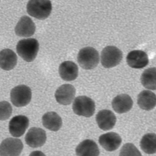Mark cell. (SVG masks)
I'll list each match as a JSON object with an SVG mask.
<instances>
[{"instance_id": "obj_1", "label": "cell", "mask_w": 156, "mask_h": 156, "mask_svg": "<svg viewBox=\"0 0 156 156\" xmlns=\"http://www.w3.org/2000/svg\"><path fill=\"white\" fill-rule=\"evenodd\" d=\"M39 44L35 38L20 40L17 45V51L19 56L27 62L34 60L37 56Z\"/></svg>"}, {"instance_id": "obj_2", "label": "cell", "mask_w": 156, "mask_h": 156, "mask_svg": "<svg viewBox=\"0 0 156 156\" xmlns=\"http://www.w3.org/2000/svg\"><path fill=\"white\" fill-rule=\"evenodd\" d=\"M52 4L49 0H31L28 2L27 12L31 16L39 20H44L50 16Z\"/></svg>"}, {"instance_id": "obj_3", "label": "cell", "mask_w": 156, "mask_h": 156, "mask_svg": "<svg viewBox=\"0 0 156 156\" xmlns=\"http://www.w3.org/2000/svg\"><path fill=\"white\" fill-rule=\"evenodd\" d=\"M77 60L80 67L84 69H94L99 62L98 52L91 47L83 48L78 53Z\"/></svg>"}, {"instance_id": "obj_4", "label": "cell", "mask_w": 156, "mask_h": 156, "mask_svg": "<svg viewBox=\"0 0 156 156\" xmlns=\"http://www.w3.org/2000/svg\"><path fill=\"white\" fill-rule=\"evenodd\" d=\"M72 108L75 114L88 118L95 113V105L94 100L90 98L85 96H79L75 99Z\"/></svg>"}, {"instance_id": "obj_5", "label": "cell", "mask_w": 156, "mask_h": 156, "mask_svg": "<svg viewBox=\"0 0 156 156\" xmlns=\"http://www.w3.org/2000/svg\"><path fill=\"white\" fill-rule=\"evenodd\" d=\"M32 99L31 89L24 85L14 87L10 92V100L16 107L21 108L29 104Z\"/></svg>"}, {"instance_id": "obj_6", "label": "cell", "mask_w": 156, "mask_h": 156, "mask_svg": "<svg viewBox=\"0 0 156 156\" xmlns=\"http://www.w3.org/2000/svg\"><path fill=\"white\" fill-rule=\"evenodd\" d=\"M122 59V51L116 46H106L101 52V64L105 68L116 67L121 63Z\"/></svg>"}, {"instance_id": "obj_7", "label": "cell", "mask_w": 156, "mask_h": 156, "mask_svg": "<svg viewBox=\"0 0 156 156\" xmlns=\"http://www.w3.org/2000/svg\"><path fill=\"white\" fill-rule=\"evenodd\" d=\"M23 149V143L20 140L6 138L0 144V156H19Z\"/></svg>"}, {"instance_id": "obj_8", "label": "cell", "mask_w": 156, "mask_h": 156, "mask_svg": "<svg viewBox=\"0 0 156 156\" xmlns=\"http://www.w3.org/2000/svg\"><path fill=\"white\" fill-rule=\"evenodd\" d=\"M29 125V120L25 116L18 115L14 116L9 121V133L13 137H20L24 134Z\"/></svg>"}, {"instance_id": "obj_9", "label": "cell", "mask_w": 156, "mask_h": 156, "mask_svg": "<svg viewBox=\"0 0 156 156\" xmlns=\"http://www.w3.org/2000/svg\"><path fill=\"white\" fill-rule=\"evenodd\" d=\"M26 144L32 148H38L43 146L46 140V133L40 128L33 127L26 134Z\"/></svg>"}, {"instance_id": "obj_10", "label": "cell", "mask_w": 156, "mask_h": 156, "mask_svg": "<svg viewBox=\"0 0 156 156\" xmlns=\"http://www.w3.org/2000/svg\"><path fill=\"white\" fill-rule=\"evenodd\" d=\"M76 95V89L72 85L65 84L56 90V101L62 105H69L73 102Z\"/></svg>"}, {"instance_id": "obj_11", "label": "cell", "mask_w": 156, "mask_h": 156, "mask_svg": "<svg viewBox=\"0 0 156 156\" xmlns=\"http://www.w3.org/2000/svg\"><path fill=\"white\" fill-rule=\"evenodd\" d=\"M116 121L115 115L111 110H100L96 116V121L99 128L104 131L112 129L115 126Z\"/></svg>"}, {"instance_id": "obj_12", "label": "cell", "mask_w": 156, "mask_h": 156, "mask_svg": "<svg viewBox=\"0 0 156 156\" xmlns=\"http://www.w3.org/2000/svg\"><path fill=\"white\" fill-rule=\"evenodd\" d=\"M99 143L106 151H115L120 146L122 140L119 134L114 132H110L100 136Z\"/></svg>"}, {"instance_id": "obj_13", "label": "cell", "mask_w": 156, "mask_h": 156, "mask_svg": "<svg viewBox=\"0 0 156 156\" xmlns=\"http://www.w3.org/2000/svg\"><path fill=\"white\" fill-rule=\"evenodd\" d=\"M36 26L29 17L23 16L21 17L15 28L17 36L20 37H30L34 34Z\"/></svg>"}, {"instance_id": "obj_14", "label": "cell", "mask_w": 156, "mask_h": 156, "mask_svg": "<svg viewBox=\"0 0 156 156\" xmlns=\"http://www.w3.org/2000/svg\"><path fill=\"white\" fill-rule=\"evenodd\" d=\"M127 62L131 68L136 69H142L148 64V56L144 51L133 50L127 55Z\"/></svg>"}, {"instance_id": "obj_15", "label": "cell", "mask_w": 156, "mask_h": 156, "mask_svg": "<svg viewBox=\"0 0 156 156\" xmlns=\"http://www.w3.org/2000/svg\"><path fill=\"white\" fill-rule=\"evenodd\" d=\"M133 104V101L131 97L124 94L117 96L112 101L113 108L119 114L129 112L132 108Z\"/></svg>"}, {"instance_id": "obj_16", "label": "cell", "mask_w": 156, "mask_h": 156, "mask_svg": "<svg viewBox=\"0 0 156 156\" xmlns=\"http://www.w3.org/2000/svg\"><path fill=\"white\" fill-rule=\"evenodd\" d=\"M79 69L77 65L72 61H65L61 64L59 67V73L63 80H74L78 76Z\"/></svg>"}, {"instance_id": "obj_17", "label": "cell", "mask_w": 156, "mask_h": 156, "mask_svg": "<svg viewBox=\"0 0 156 156\" xmlns=\"http://www.w3.org/2000/svg\"><path fill=\"white\" fill-rule=\"evenodd\" d=\"M76 153L77 156H99L100 151L94 141L86 140L78 145Z\"/></svg>"}, {"instance_id": "obj_18", "label": "cell", "mask_w": 156, "mask_h": 156, "mask_svg": "<svg viewBox=\"0 0 156 156\" xmlns=\"http://www.w3.org/2000/svg\"><path fill=\"white\" fill-rule=\"evenodd\" d=\"M17 62L16 53L9 49H5L0 52V68L5 70L14 69Z\"/></svg>"}, {"instance_id": "obj_19", "label": "cell", "mask_w": 156, "mask_h": 156, "mask_svg": "<svg viewBox=\"0 0 156 156\" xmlns=\"http://www.w3.org/2000/svg\"><path fill=\"white\" fill-rule=\"evenodd\" d=\"M137 104L143 110H152L156 105V95L151 91L144 90L138 95Z\"/></svg>"}, {"instance_id": "obj_20", "label": "cell", "mask_w": 156, "mask_h": 156, "mask_svg": "<svg viewBox=\"0 0 156 156\" xmlns=\"http://www.w3.org/2000/svg\"><path fill=\"white\" fill-rule=\"evenodd\" d=\"M43 125L45 128L53 132H57L62 125V120L60 116L55 112H48L42 117Z\"/></svg>"}, {"instance_id": "obj_21", "label": "cell", "mask_w": 156, "mask_h": 156, "mask_svg": "<svg viewBox=\"0 0 156 156\" xmlns=\"http://www.w3.org/2000/svg\"><path fill=\"white\" fill-rule=\"evenodd\" d=\"M141 82L145 88L156 90V68L145 70L141 76Z\"/></svg>"}, {"instance_id": "obj_22", "label": "cell", "mask_w": 156, "mask_h": 156, "mask_svg": "<svg viewBox=\"0 0 156 156\" xmlns=\"http://www.w3.org/2000/svg\"><path fill=\"white\" fill-rule=\"evenodd\" d=\"M140 147L142 151L147 154L156 153V134L149 133L145 134L140 141Z\"/></svg>"}, {"instance_id": "obj_23", "label": "cell", "mask_w": 156, "mask_h": 156, "mask_svg": "<svg viewBox=\"0 0 156 156\" xmlns=\"http://www.w3.org/2000/svg\"><path fill=\"white\" fill-rule=\"evenodd\" d=\"M119 156H142V155L133 144L128 143L122 147Z\"/></svg>"}, {"instance_id": "obj_24", "label": "cell", "mask_w": 156, "mask_h": 156, "mask_svg": "<svg viewBox=\"0 0 156 156\" xmlns=\"http://www.w3.org/2000/svg\"><path fill=\"white\" fill-rule=\"evenodd\" d=\"M13 112L12 106L6 101H0V121H5L9 119Z\"/></svg>"}, {"instance_id": "obj_25", "label": "cell", "mask_w": 156, "mask_h": 156, "mask_svg": "<svg viewBox=\"0 0 156 156\" xmlns=\"http://www.w3.org/2000/svg\"><path fill=\"white\" fill-rule=\"evenodd\" d=\"M29 156H46L45 154L40 151H35L32 152Z\"/></svg>"}]
</instances>
